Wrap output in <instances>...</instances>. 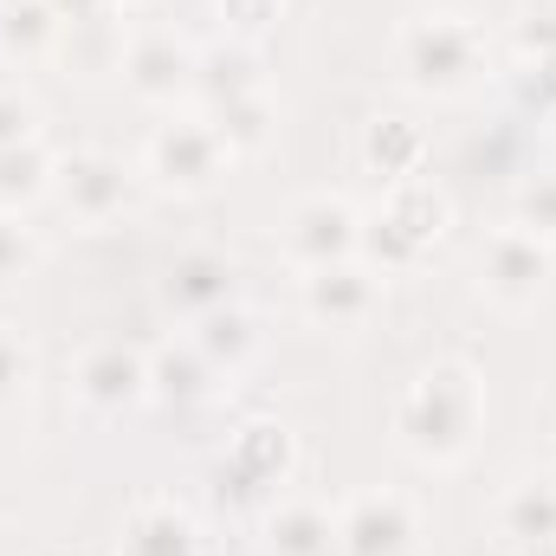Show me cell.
<instances>
[{
	"mask_svg": "<svg viewBox=\"0 0 556 556\" xmlns=\"http://www.w3.org/2000/svg\"><path fill=\"white\" fill-rule=\"evenodd\" d=\"M194 59H201V46H188L175 26H142L124 39L117 72L142 104H181V98H194Z\"/></svg>",
	"mask_w": 556,
	"mask_h": 556,
	"instance_id": "9c48e42d",
	"label": "cell"
},
{
	"mask_svg": "<svg viewBox=\"0 0 556 556\" xmlns=\"http://www.w3.org/2000/svg\"><path fill=\"white\" fill-rule=\"evenodd\" d=\"M72 389H78L85 408L124 415L130 402L149 395V356H137L130 343H91V350L78 356V369H72Z\"/></svg>",
	"mask_w": 556,
	"mask_h": 556,
	"instance_id": "7c38bea8",
	"label": "cell"
},
{
	"mask_svg": "<svg viewBox=\"0 0 556 556\" xmlns=\"http://www.w3.org/2000/svg\"><path fill=\"white\" fill-rule=\"evenodd\" d=\"M382 291H389V273H376L363 253L337 260V266H317V273H298V304L324 330H363L376 317Z\"/></svg>",
	"mask_w": 556,
	"mask_h": 556,
	"instance_id": "52a82bcc",
	"label": "cell"
},
{
	"mask_svg": "<svg viewBox=\"0 0 556 556\" xmlns=\"http://www.w3.org/2000/svg\"><path fill=\"white\" fill-rule=\"evenodd\" d=\"M33 376H39V356L26 343V330L20 324H0V415L33 395Z\"/></svg>",
	"mask_w": 556,
	"mask_h": 556,
	"instance_id": "d4e9b609",
	"label": "cell"
},
{
	"mask_svg": "<svg viewBox=\"0 0 556 556\" xmlns=\"http://www.w3.org/2000/svg\"><path fill=\"white\" fill-rule=\"evenodd\" d=\"M65 20L52 0H0V59L7 65H46L59 59Z\"/></svg>",
	"mask_w": 556,
	"mask_h": 556,
	"instance_id": "2e32d148",
	"label": "cell"
},
{
	"mask_svg": "<svg viewBox=\"0 0 556 556\" xmlns=\"http://www.w3.org/2000/svg\"><path fill=\"white\" fill-rule=\"evenodd\" d=\"M214 389H220V369L194 350V337L162 343L149 356V402H162V408H201V402H214Z\"/></svg>",
	"mask_w": 556,
	"mask_h": 556,
	"instance_id": "5bb4252c",
	"label": "cell"
},
{
	"mask_svg": "<svg viewBox=\"0 0 556 556\" xmlns=\"http://www.w3.org/2000/svg\"><path fill=\"white\" fill-rule=\"evenodd\" d=\"M39 104L20 91V85H0V149H20V142L39 137Z\"/></svg>",
	"mask_w": 556,
	"mask_h": 556,
	"instance_id": "83f0119b",
	"label": "cell"
},
{
	"mask_svg": "<svg viewBox=\"0 0 556 556\" xmlns=\"http://www.w3.org/2000/svg\"><path fill=\"white\" fill-rule=\"evenodd\" d=\"M337 551L343 556H415L420 551V505L408 492L382 485L343 505L337 518Z\"/></svg>",
	"mask_w": 556,
	"mask_h": 556,
	"instance_id": "ba28073f",
	"label": "cell"
},
{
	"mask_svg": "<svg viewBox=\"0 0 556 556\" xmlns=\"http://www.w3.org/2000/svg\"><path fill=\"white\" fill-rule=\"evenodd\" d=\"M420 155H427V137H420L415 124H402V117H382V124L363 130V168L382 175V188L420 175Z\"/></svg>",
	"mask_w": 556,
	"mask_h": 556,
	"instance_id": "44dd1931",
	"label": "cell"
},
{
	"mask_svg": "<svg viewBox=\"0 0 556 556\" xmlns=\"http://www.w3.org/2000/svg\"><path fill=\"white\" fill-rule=\"evenodd\" d=\"M220 7H227V20H233L240 33H253V26H260V20L273 13L278 0H220Z\"/></svg>",
	"mask_w": 556,
	"mask_h": 556,
	"instance_id": "4dcf8cb0",
	"label": "cell"
},
{
	"mask_svg": "<svg viewBox=\"0 0 556 556\" xmlns=\"http://www.w3.org/2000/svg\"><path fill=\"white\" fill-rule=\"evenodd\" d=\"M485 427V382L472 363H427L395 402V433L420 466H459Z\"/></svg>",
	"mask_w": 556,
	"mask_h": 556,
	"instance_id": "6da1fadb",
	"label": "cell"
},
{
	"mask_svg": "<svg viewBox=\"0 0 556 556\" xmlns=\"http://www.w3.org/2000/svg\"><path fill=\"white\" fill-rule=\"evenodd\" d=\"M194 350L220 369V376H240L253 356H260V324H253V311H240V304H220V311H207V317H194Z\"/></svg>",
	"mask_w": 556,
	"mask_h": 556,
	"instance_id": "ffe728a7",
	"label": "cell"
},
{
	"mask_svg": "<svg viewBox=\"0 0 556 556\" xmlns=\"http://www.w3.org/2000/svg\"><path fill=\"white\" fill-rule=\"evenodd\" d=\"M214 130H220V142L233 149V155H253V149H266V137H273L278 124V104L266 98V91H253V98H233V104H214V111H201Z\"/></svg>",
	"mask_w": 556,
	"mask_h": 556,
	"instance_id": "cb8c5ba5",
	"label": "cell"
},
{
	"mask_svg": "<svg viewBox=\"0 0 556 556\" xmlns=\"http://www.w3.org/2000/svg\"><path fill=\"white\" fill-rule=\"evenodd\" d=\"M227 168H233V149L207 117H168L142 142V175L162 194H207Z\"/></svg>",
	"mask_w": 556,
	"mask_h": 556,
	"instance_id": "3957f363",
	"label": "cell"
},
{
	"mask_svg": "<svg viewBox=\"0 0 556 556\" xmlns=\"http://www.w3.org/2000/svg\"><path fill=\"white\" fill-rule=\"evenodd\" d=\"M253 91H266V65H260V52L247 39L201 46V59H194V98L207 111L214 104H233V98H253Z\"/></svg>",
	"mask_w": 556,
	"mask_h": 556,
	"instance_id": "9a60e30c",
	"label": "cell"
},
{
	"mask_svg": "<svg viewBox=\"0 0 556 556\" xmlns=\"http://www.w3.org/2000/svg\"><path fill=\"white\" fill-rule=\"evenodd\" d=\"M155 0H104V13H117V20H130V13H149Z\"/></svg>",
	"mask_w": 556,
	"mask_h": 556,
	"instance_id": "1f68e13d",
	"label": "cell"
},
{
	"mask_svg": "<svg viewBox=\"0 0 556 556\" xmlns=\"http://www.w3.org/2000/svg\"><path fill=\"white\" fill-rule=\"evenodd\" d=\"M260 531H266V556H330L337 551V518L317 498H273Z\"/></svg>",
	"mask_w": 556,
	"mask_h": 556,
	"instance_id": "e0dca14e",
	"label": "cell"
},
{
	"mask_svg": "<svg viewBox=\"0 0 556 556\" xmlns=\"http://www.w3.org/2000/svg\"><path fill=\"white\" fill-rule=\"evenodd\" d=\"M33 266H39V233H33L20 214H7V207H0V285L26 278Z\"/></svg>",
	"mask_w": 556,
	"mask_h": 556,
	"instance_id": "484cf974",
	"label": "cell"
},
{
	"mask_svg": "<svg viewBox=\"0 0 556 556\" xmlns=\"http://www.w3.org/2000/svg\"><path fill=\"white\" fill-rule=\"evenodd\" d=\"M117 556H201V531L175 498L149 492L130 505V518L117 531Z\"/></svg>",
	"mask_w": 556,
	"mask_h": 556,
	"instance_id": "4fadbf2b",
	"label": "cell"
},
{
	"mask_svg": "<svg viewBox=\"0 0 556 556\" xmlns=\"http://www.w3.org/2000/svg\"><path fill=\"white\" fill-rule=\"evenodd\" d=\"M511 46H518L525 65H531V59H551L556 52V13H525L518 33H511Z\"/></svg>",
	"mask_w": 556,
	"mask_h": 556,
	"instance_id": "f1b7e54d",
	"label": "cell"
},
{
	"mask_svg": "<svg viewBox=\"0 0 556 556\" xmlns=\"http://www.w3.org/2000/svg\"><path fill=\"white\" fill-rule=\"evenodd\" d=\"M59 59H65L72 72H85V78L117 72V65H124V20H117V13L72 20V26H65V39H59Z\"/></svg>",
	"mask_w": 556,
	"mask_h": 556,
	"instance_id": "7402d4cb",
	"label": "cell"
},
{
	"mask_svg": "<svg viewBox=\"0 0 556 556\" xmlns=\"http://www.w3.org/2000/svg\"><path fill=\"white\" fill-rule=\"evenodd\" d=\"M155 291H162V304L175 311V317H207V311H220V304H233V260L227 253H214V247H181L162 278H155Z\"/></svg>",
	"mask_w": 556,
	"mask_h": 556,
	"instance_id": "8fae6325",
	"label": "cell"
},
{
	"mask_svg": "<svg viewBox=\"0 0 556 556\" xmlns=\"http://www.w3.org/2000/svg\"><path fill=\"white\" fill-rule=\"evenodd\" d=\"M402 240H415L420 253L446 233V220H453V207H446V194L427 181V175H408V181H395L389 194H382V207H376Z\"/></svg>",
	"mask_w": 556,
	"mask_h": 556,
	"instance_id": "ac0fdd59",
	"label": "cell"
},
{
	"mask_svg": "<svg viewBox=\"0 0 556 556\" xmlns=\"http://www.w3.org/2000/svg\"><path fill=\"white\" fill-rule=\"evenodd\" d=\"M518 227L538 240H556V175H538L518 188Z\"/></svg>",
	"mask_w": 556,
	"mask_h": 556,
	"instance_id": "4316f807",
	"label": "cell"
},
{
	"mask_svg": "<svg viewBox=\"0 0 556 556\" xmlns=\"http://www.w3.org/2000/svg\"><path fill=\"white\" fill-rule=\"evenodd\" d=\"M298 472V440L291 427L278 420H247L233 440H227V479L240 485V498H266L273 505L278 485Z\"/></svg>",
	"mask_w": 556,
	"mask_h": 556,
	"instance_id": "30bf717a",
	"label": "cell"
},
{
	"mask_svg": "<svg viewBox=\"0 0 556 556\" xmlns=\"http://www.w3.org/2000/svg\"><path fill=\"white\" fill-rule=\"evenodd\" d=\"M52 201H59L78 227H111L117 214H130L137 181H130V168H124L117 155H104V149H72V155H59V168H52Z\"/></svg>",
	"mask_w": 556,
	"mask_h": 556,
	"instance_id": "5b68a950",
	"label": "cell"
},
{
	"mask_svg": "<svg viewBox=\"0 0 556 556\" xmlns=\"http://www.w3.org/2000/svg\"><path fill=\"white\" fill-rule=\"evenodd\" d=\"M395 72L420 98H466L492 78V39L466 13H408L395 26Z\"/></svg>",
	"mask_w": 556,
	"mask_h": 556,
	"instance_id": "7a4b0ae2",
	"label": "cell"
},
{
	"mask_svg": "<svg viewBox=\"0 0 556 556\" xmlns=\"http://www.w3.org/2000/svg\"><path fill=\"white\" fill-rule=\"evenodd\" d=\"M556 278V253L551 240L525 233V227H498L485 247H479V291L498 304V311H531Z\"/></svg>",
	"mask_w": 556,
	"mask_h": 556,
	"instance_id": "277c9868",
	"label": "cell"
},
{
	"mask_svg": "<svg viewBox=\"0 0 556 556\" xmlns=\"http://www.w3.org/2000/svg\"><path fill=\"white\" fill-rule=\"evenodd\" d=\"M498 531L511 551H531V544H556V472L544 479H518L498 505Z\"/></svg>",
	"mask_w": 556,
	"mask_h": 556,
	"instance_id": "d6986e66",
	"label": "cell"
},
{
	"mask_svg": "<svg viewBox=\"0 0 556 556\" xmlns=\"http://www.w3.org/2000/svg\"><path fill=\"white\" fill-rule=\"evenodd\" d=\"M278 247H285V260H291L298 273L356 260V253H363V214H356L343 194H304V201L285 214Z\"/></svg>",
	"mask_w": 556,
	"mask_h": 556,
	"instance_id": "8992f818",
	"label": "cell"
},
{
	"mask_svg": "<svg viewBox=\"0 0 556 556\" xmlns=\"http://www.w3.org/2000/svg\"><path fill=\"white\" fill-rule=\"evenodd\" d=\"M52 168H59V155L39 137L20 142V149H0V207L20 214V207L46 201V194H52Z\"/></svg>",
	"mask_w": 556,
	"mask_h": 556,
	"instance_id": "603a6c76",
	"label": "cell"
},
{
	"mask_svg": "<svg viewBox=\"0 0 556 556\" xmlns=\"http://www.w3.org/2000/svg\"><path fill=\"white\" fill-rule=\"evenodd\" d=\"M518 91H525V104H538L544 117H556V52L551 59H531L518 72Z\"/></svg>",
	"mask_w": 556,
	"mask_h": 556,
	"instance_id": "f546056e",
	"label": "cell"
}]
</instances>
